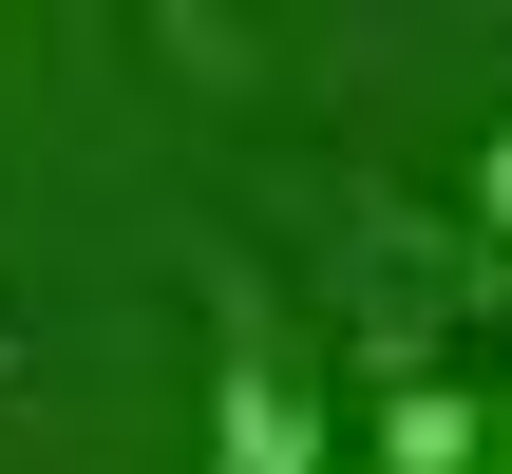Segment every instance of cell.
I'll list each match as a JSON object with an SVG mask.
<instances>
[{"instance_id": "6da1fadb", "label": "cell", "mask_w": 512, "mask_h": 474, "mask_svg": "<svg viewBox=\"0 0 512 474\" xmlns=\"http://www.w3.org/2000/svg\"><path fill=\"white\" fill-rule=\"evenodd\" d=\"M209 474H342L323 399H304V361H285V323H266V285H228V304H209Z\"/></svg>"}, {"instance_id": "7a4b0ae2", "label": "cell", "mask_w": 512, "mask_h": 474, "mask_svg": "<svg viewBox=\"0 0 512 474\" xmlns=\"http://www.w3.org/2000/svg\"><path fill=\"white\" fill-rule=\"evenodd\" d=\"M475 456H494V418H475L437 361H399V380H380V474H475Z\"/></svg>"}, {"instance_id": "3957f363", "label": "cell", "mask_w": 512, "mask_h": 474, "mask_svg": "<svg viewBox=\"0 0 512 474\" xmlns=\"http://www.w3.org/2000/svg\"><path fill=\"white\" fill-rule=\"evenodd\" d=\"M475 266H512V114L475 133Z\"/></svg>"}, {"instance_id": "277c9868", "label": "cell", "mask_w": 512, "mask_h": 474, "mask_svg": "<svg viewBox=\"0 0 512 474\" xmlns=\"http://www.w3.org/2000/svg\"><path fill=\"white\" fill-rule=\"evenodd\" d=\"M456 285H475V304H512V266H456Z\"/></svg>"}, {"instance_id": "5b68a950", "label": "cell", "mask_w": 512, "mask_h": 474, "mask_svg": "<svg viewBox=\"0 0 512 474\" xmlns=\"http://www.w3.org/2000/svg\"><path fill=\"white\" fill-rule=\"evenodd\" d=\"M0 380H19V323H0Z\"/></svg>"}, {"instance_id": "8992f818", "label": "cell", "mask_w": 512, "mask_h": 474, "mask_svg": "<svg viewBox=\"0 0 512 474\" xmlns=\"http://www.w3.org/2000/svg\"><path fill=\"white\" fill-rule=\"evenodd\" d=\"M494 474H512V418H494Z\"/></svg>"}, {"instance_id": "52a82bcc", "label": "cell", "mask_w": 512, "mask_h": 474, "mask_svg": "<svg viewBox=\"0 0 512 474\" xmlns=\"http://www.w3.org/2000/svg\"><path fill=\"white\" fill-rule=\"evenodd\" d=\"M475 474H494V456H475Z\"/></svg>"}]
</instances>
